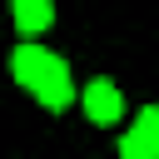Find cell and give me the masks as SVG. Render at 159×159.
<instances>
[{
    "label": "cell",
    "instance_id": "6da1fadb",
    "mask_svg": "<svg viewBox=\"0 0 159 159\" xmlns=\"http://www.w3.org/2000/svg\"><path fill=\"white\" fill-rule=\"evenodd\" d=\"M10 75H15V80H20L45 109H70V104H75L70 65H65L60 55H50L45 45H35V40L15 45V55H10Z\"/></svg>",
    "mask_w": 159,
    "mask_h": 159
},
{
    "label": "cell",
    "instance_id": "7a4b0ae2",
    "mask_svg": "<svg viewBox=\"0 0 159 159\" xmlns=\"http://www.w3.org/2000/svg\"><path fill=\"white\" fill-rule=\"evenodd\" d=\"M80 99H84V114L94 124H119V114H124V94L114 80H89Z\"/></svg>",
    "mask_w": 159,
    "mask_h": 159
},
{
    "label": "cell",
    "instance_id": "3957f363",
    "mask_svg": "<svg viewBox=\"0 0 159 159\" xmlns=\"http://www.w3.org/2000/svg\"><path fill=\"white\" fill-rule=\"evenodd\" d=\"M10 15H15V30L20 35H40L55 20V0H10Z\"/></svg>",
    "mask_w": 159,
    "mask_h": 159
},
{
    "label": "cell",
    "instance_id": "277c9868",
    "mask_svg": "<svg viewBox=\"0 0 159 159\" xmlns=\"http://www.w3.org/2000/svg\"><path fill=\"white\" fill-rule=\"evenodd\" d=\"M119 159H159V144L144 139L139 129H129V134L119 139Z\"/></svg>",
    "mask_w": 159,
    "mask_h": 159
},
{
    "label": "cell",
    "instance_id": "5b68a950",
    "mask_svg": "<svg viewBox=\"0 0 159 159\" xmlns=\"http://www.w3.org/2000/svg\"><path fill=\"white\" fill-rule=\"evenodd\" d=\"M134 129H139L144 139H154V144H159V104H144V109L134 114Z\"/></svg>",
    "mask_w": 159,
    "mask_h": 159
}]
</instances>
